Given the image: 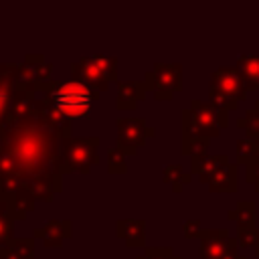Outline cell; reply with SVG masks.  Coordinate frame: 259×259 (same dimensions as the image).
<instances>
[{
  "instance_id": "cell-12",
  "label": "cell",
  "mask_w": 259,
  "mask_h": 259,
  "mask_svg": "<svg viewBox=\"0 0 259 259\" xmlns=\"http://www.w3.org/2000/svg\"><path fill=\"white\" fill-rule=\"evenodd\" d=\"M148 89L144 81H117V99L115 105L119 111H134L136 105L146 99Z\"/></svg>"
},
{
  "instance_id": "cell-15",
  "label": "cell",
  "mask_w": 259,
  "mask_h": 259,
  "mask_svg": "<svg viewBox=\"0 0 259 259\" xmlns=\"http://www.w3.org/2000/svg\"><path fill=\"white\" fill-rule=\"evenodd\" d=\"M229 219L237 223L239 229H257V206L253 200H241L237 202L235 210H229Z\"/></svg>"
},
{
  "instance_id": "cell-14",
  "label": "cell",
  "mask_w": 259,
  "mask_h": 259,
  "mask_svg": "<svg viewBox=\"0 0 259 259\" xmlns=\"http://www.w3.org/2000/svg\"><path fill=\"white\" fill-rule=\"evenodd\" d=\"M14 95H16V85L12 81V77L0 67V127L6 123V119L10 117V109L14 103Z\"/></svg>"
},
{
  "instance_id": "cell-24",
  "label": "cell",
  "mask_w": 259,
  "mask_h": 259,
  "mask_svg": "<svg viewBox=\"0 0 259 259\" xmlns=\"http://www.w3.org/2000/svg\"><path fill=\"white\" fill-rule=\"evenodd\" d=\"M136 259H182L174 255V249L170 247H146L144 255H138Z\"/></svg>"
},
{
  "instance_id": "cell-2",
  "label": "cell",
  "mask_w": 259,
  "mask_h": 259,
  "mask_svg": "<svg viewBox=\"0 0 259 259\" xmlns=\"http://www.w3.org/2000/svg\"><path fill=\"white\" fill-rule=\"evenodd\" d=\"M40 95L69 121L89 117L93 101L99 99L101 93L93 91L91 87L79 83V81H65V83H49Z\"/></svg>"
},
{
  "instance_id": "cell-31",
  "label": "cell",
  "mask_w": 259,
  "mask_h": 259,
  "mask_svg": "<svg viewBox=\"0 0 259 259\" xmlns=\"http://www.w3.org/2000/svg\"><path fill=\"white\" fill-rule=\"evenodd\" d=\"M255 109H259V99H257V101H255Z\"/></svg>"
},
{
  "instance_id": "cell-7",
  "label": "cell",
  "mask_w": 259,
  "mask_h": 259,
  "mask_svg": "<svg viewBox=\"0 0 259 259\" xmlns=\"http://www.w3.org/2000/svg\"><path fill=\"white\" fill-rule=\"evenodd\" d=\"M188 115H190L192 123L196 125V130L204 138H208V140L210 138H217L221 134V130H225L229 125V113L217 109L208 101L192 99L190 101V107H188Z\"/></svg>"
},
{
  "instance_id": "cell-9",
  "label": "cell",
  "mask_w": 259,
  "mask_h": 259,
  "mask_svg": "<svg viewBox=\"0 0 259 259\" xmlns=\"http://www.w3.org/2000/svg\"><path fill=\"white\" fill-rule=\"evenodd\" d=\"M237 247V237H233L227 229H202L198 255L200 259H221L227 251Z\"/></svg>"
},
{
  "instance_id": "cell-13",
  "label": "cell",
  "mask_w": 259,
  "mask_h": 259,
  "mask_svg": "<svg viewBox=\"0 0 259 259\" xmlns=\"http://www.w3.org/2000/svg\"><path fill=\"white\" fill-rule=\"evenodd\" d=\"M206 186L210 192H237V164L227 162L225 166H221Z\"/></svg>"
},
{
  "instance_id": "cell-21",
  "label": "cell",
  "mask_w": 259,
  "mask_h": 259,
  "mask_svg": "<svg viewBox=\"0 0 259 259\" xmlns=\"http://www.w3.org/2000/svg\"><path fill=\"white\" fill-rule=\"evenodd\" d=\"M237 125L247 134V138L259 140V109H247L245 115L237 119Z\"/></svg>"
},
{
  "instance_id": "cell-23",
  "label": "cell",
  "mask_w": 259,
  "mask_h": 259,
  "mask_svg": "<svg viewBox=\"0 0 259 259\" xmlns=\"http://www.w3.org/2000/svg\"><path fill=\"white\" fill-rule=\"evenodd\" d=\"M8 247L20 259H34V237H14Z\"/></svg>"
},
{
  "instance_id": "cell-1",
  "label": "cell",
  "mask_w": 259,
  "mask_h": 259,
  "mask_svg": "<svg viewBox=\"0 0 259 259\" xmlns=\"http://www.w3.org/2000/svg\"><path fill=\"white\" fill-rule=\"evenodd\" d=\"M69 132L47 117V99L36 95L22 115H10L0 127V180L14 176L36 202H51L63 190V142Z\"/></svg>"
},
{
  "instance_id": "cell-20",
  "label": "cell",
  "mask_w": 259,
  "mask_h": 259,
  "mask_svg": "<svg viewBox=\"0 0 259 259\" xmlns=\"http://www.w3.org/2000/svg\"><path fill=\"white\" fill-rule=\"evenodd\" d=\"M229 162V156H225V154H214V156H206L204 160H202V166H200V170H198V180L202 182V184H208V180L212 178V174L221 168V166H225Z\"/></svg>"
},
{
  "instance_id": "cell-18",
  "label": "cell",
  "mask_w": 259,
  "mask_h": 259,
  "mask_svg": "<svg viewBox=\"0 0 259 259\" xmlns=\"http://www.w3.org/2000/svg\"><path fill=\"white\" fill-rule=\"evenodd\" d=\"M162 180H164L166 184H170L172 190L178 194V192H182V188L192 180V172H184V168H182L180 164H170V166L164 168Z\"/></svg>"
},
{
  "instance_id": "cell-26",
  "label": "cell",
  "mask_w": 259,
  "mask_h": 259,
  "mask_svg": "<svg viewBox=\"0 0 259 259\" xmlns=\"http://www.w3.org/2000/svg\"><path fill=\"white\" fill-rule=\"evenodd\" d=\"M182 233H184V237H186V239L200 237V233H202V225H200V221H198V219L184 221V225H182Z\"/></svg>"
},
{
  "instance_id": "cell-19",
  "label": "cell",
  "mask_w": 259,
  "mask_h": 259,
  "mask_svg": "<svg viewBox=\"0 0 259 259\" xmlns=\"http://www.w3.org/2000/svg\"><path fill=\"white\" fill-rule=\"evenodd\" d=\"M14 214L6 202L0 200V247L8 245L14 239Z\"/></svg>"
},
{
  "instance_id": "cell-28",
  "label": "cell",
  "mask_w": 259,
  "mask_h": 259,
  "mask_svg": "<svg viewBox=\"0 0 259 259\" xmlns=\"http://www.w3.org/2000/svg\"><path fill=\"white\" fill-rule=\"evenodd\" d=\"M0 259H20L8 245H4V247H0Z\"/></svg>"
},
{
  "instance_id": "cell-4",
  "label": "cell",
  "mask_w": 259,
  "mask_h": 259,
  "mask_svg": "<svg viewBox=\"0 0 259 259\" xmlns=\"http://www.w3.org/2000/svg\"><path fill=\"white\" fill-rule=\"evenodd\" d=\"M99 138L97 136H79V138H65L63 142V166L65 172H79L89 174L93 166L99 164L97 154Z\"/></svg>"
},
{
  "instance_id": "cell-25",
  "label": "cell",
  "mask_w": 259,
  "mask_h": 259,
  "mask_svg": "<svg viewBox=\"0 0 259 259\" xmlns=\"http://www.w3.org/2000/svg\"><path fill=\"white\" fill-rule=\"evenodd\" d=\"M237 243L243 249H255L257 241H259V229H239L237 231Z\"/></svg>"
},
{
  "instance_id": "cell-3",
  "label": "cell",
  "mask_w": 259,
  "mask_h": 259,
  "mask_svg": "<svg viewBox=\"0 0 259 259\" xmlns=\"http://www.w3.org/2000/svg\"><path fill=\"white\" fill-rule=\"evenodd\" d=\"M71 79L103 93L111 81H117V59L109 55L83 57L77 63H71Z\"/></svg>"
},
{
  "instance_id": "cell-27",
  "label": "cell",
  "mask_w": 259,
  "mask_h": 259,
  "mask_svg": "<svg viewBox=\"0 0 259 259\" xmlns=\"http://www.w3.org/2000/svg\"><path fill=\"white\" fill-rule=\"evenodd\" d=\"M245 180H247L249 184H253L255 190L259 192V162L245 166Z\"/></svg>"
},
{
  "instance_id": "cell-8",
  "label": "cell",
  "mask_w": 259,
  "mask_h": 259,
  "mask_svg": "<svg viewBox=\"0 0 259 259\" xmlns=\"http://www.w3.org/2000/svg\"><path fill=\"white\" fill-rule=\"evenodd\" d=\"M208 91L221 93V95L237 99V101L247 99V93H249L247 83H245V79H243V75L239 73L237 67H221V69H217L212 73V77H210Z\"/></svg>"
},
{
  "instance_id": "cell-11",
  "label": "cell",
  "mask_w": 259,
  "mask_h": 259,
  "mask_svg": "<svg viewBox=\"0 0 259 259\" xmlns=\"http://www.w3.org/2000/svg\"><path fill=\"white\" fill-rule=\"evenodd\" d=\"M115 235L123 239L127 249H146V221L142 219H119Z\"/></svg>"
},
{
  "instance_id": "cell-10",
  "label": "cell",
  "mask_w": 259,
  "mask_h": 259,
  "mask_svg": "<svg viewBox=\"0 0 259 259\" xmlns=\"http://www.w3.org/2000/svg\"><path fill=\"white\" fill-rule=\"evenodd\" d=\"M71 233H73V225L69 219H63V221H49L45 227L40 229H34L32 231V237L34 239H40L45 247L49 249H59L67 239H71Z\"/></svg>"
},
{
  "instance_id": "cell-17",
  "label": "cell",
  "mask_w": 259,
  "mask_h": 259,
  "mask_svg": "<svg viewBox=\"0 0 259 259\" xmlns=\"http://www.w3.org/2000/svg\"><path fill=\"white\" fill-rule=\"evenodd\" d=\"M6 204H8V208L12 210V214H14L16 221H24V219L28 217V212L34 210V206H36V198L30 194V190L20 188L14 196H10V198L6 200Z\"/></svg>"
},
{
  "instance_id": "cell-29",
  "label": "cell",
  "mask_w": 259,
  "mask_h": 259,
  "mask_svg": "<svg viewBox=\"0 0 259 259\" xmlns=\"http://www.w3.org/2000/svg\"><path fill=\"white\" fill-rule=\"evenodd\" d=\"M221 259H247L245 255H241V253H237V249H231V251H227Z\"/></svg>"
},
{
  "instance_id": "cell-22",
  "label": "cell",
  "mask_w": 259,
  "mask_h": 259,
  "mask_svg": "<svg viewBox=\"0 0 259 259\" xmlns=\"http://www.w3.org/2000/svg\"><path fill=\"white\" fill-rule=\"evenodd\" d=\"M107 172L109 174H125L127 172V162H125V154L113 146L107 150Z\"/></svg>"
},
{
  "instance_id": "cell-5",
  "label": "cell",
  "mask_w": 259,
  "mask_h": 259,
  "mask_svg": "<svg viewBox=\"0 0 259 259\" xmlns=\"http://www.w3.org/2000/svg\"><path fill=\"white\" fill-rule=\"evenodd\" d=\"M144 85L154 99H172L176 91L182 89V65L180 63H158L152 71L144 75Z\"/></svg>"
},
{
  "instance_id": "cell-6",
  "label": "cell",
  "mask_w": 259,
  "mask_h": 259,
  "mask_svg": "<svg viewBox=\"0 0 259 259\" xmlns=\"http://www.w3.org/2000/svg\"><path fill=\"white\" fill-rule=\"evenodd\" d=\"M117 127V148L125 156L138 154V148L146 144L148 138H152L156 132L146 123L144 117H117L115 121Z\"/></svg>"
},
{
  "instance_id": "cell-16",
  "label": "cell",
  "mask_w": 259,
  "mask_h": 259,
  "mask_svg": "<svg viewBox=\"0 0 259 259\" xmlns=\"http://www.w3.org/2000/svg\"><path fill=\"white\" fill-rule=\"evenodd\" d=\"M235 67L243 75L249 91L259 89V55H239Z\"/></svg>"
},
{
  "instance_id": "cell-30",
  "label": "cell",
  "mask_w": 259,
  "mask_h": 259,
  "mask_svg": "<svg viewBox=\"0 0 259 259\" xmlns=\"http://www.w3.org/2000/svg\"><path fill=\"white\" fill-rule=\"evenodd\" d=\"M253 251H255V257H259V241H257V245H255V249H253Z\"/></svg>"
}]
</instances>
